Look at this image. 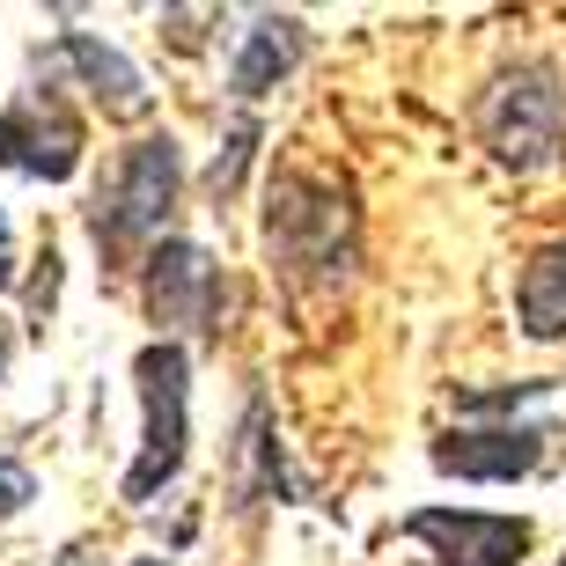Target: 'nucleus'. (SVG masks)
<instances>
[{
	"label": "nucleus",
	"mask_w": 566,
	"mask_h": 566,
	"mask_svg": "<svg viewBox=\"0 0 566 566\" xmlns=\"http://www.w3.org/2000/svg\"><path fill=\"white\" fill-rule=\"evenodd\" d=\"M177 191H185V147L169 140V133H147L133 140L111 177L96 185V207H88V235L104 243V258H126L133 243L147 235H163L169 207H177Z\"/></svg>",
	"instance_id": "nucleus-1"
},
{
	"label": "nucleus",
	"mask_w": 566,
	"mask_h": 566,
	"mask_svg": "<svg viewBox=\"0 0 566 566\" xmlns=\"http://www.w3.org/2000/svg\"><path fill=\"white\" fill-rule=\"evenodd\" d=\"M140 382V457L126 471V501L147 507L177 471H185V441H191V360L177 338H155L133 360Z\"/></svg>",
	"instance_id": "nucleus-2"
},
{
	"label": "nucleus",
	"mask_w": 566,
	"mask_h": 566,
	"mask_svg": "<svg viewBox=\"0 0 566 566\" xmlns=\"http://www.w3.org/2000/svg\"><path fill=\"white\" fill-rule=\"evenodd\" d=\"M265 251H273V273L287 280H324L338 287L346 280V258H354V213L346 199L310 177H280L273 185V221H265Z\"/></svg>",
	"instance_id": "nucleus-3"
},
{
	"label": "nucleus",
	"mask_w": 566,
	"mask_h": 566,
	"mask_svg": "<svg viewBox=\"0 0 566 566\" xmlns=\"http://www.w3.org/2000/svg\"><path fill=\"white\" fill-rule=\"evenodd\" d=\"M479 133L507 169L552 163L559 140H566V82L552 66H515V74H501L479 104Z\"/></svg>",
	"instance_id": "nucleus-4"
},
{
	"label": "nucleus",
	"mask_w": 566,
	"mask_h": 566,
	"mask_svg": "<svg viewBox=\"0 0 566 566\" xmlns=\"http://www.w3.org/2000/svg\"><path fill=\"white\" fill-rule=\"evenodd\" d=\"M0 169L15 177H38V185H66L82 169V118L52 96V88H30L0 111Z\"/></svg>",
	"instance_id": "nucleus-5"
},
{
	"label": "nucleus",
	"mask_w": 566,
	"mask_h": 566,
	"mask_svg": "<svg viewBox=\"0 0 566 566\" xmlns=\"http://www.w3.org/2000/svg\"><path fill=\"white\" fill-rule=\"evenodd\" d=\"M405 537L441 552V566H523L530 523L523 515H479V507H412Z\"/></svg>",
	"instance_id": "nucleus-6"
},
{
	"label": "nucleus",
	"mask_w": 566,
	"mask_h": 566,
	"mask_svg": "<svg viewBox=\"0 0 566 566\" xmlns=\"http://www.w3.org/2000/svg\"><path fill=\"white\" fill-rule=\"evenodd\" d=\"M213 294H221V273L213 258L185 235H163L147 251V316L155 324H185V332H213Z\"/></svg>",
	"instance_id": "nucleus-7"
},
{
	"label": "nucleus",
	"mask_w": 566,
	"mask_h": 566,
	"mask_svg": "<svg viewBox=\"0 0 566 566\" xmlns=\"http://www.w3.org/2000/svg\"><path fill=\"white\" fill-rule=\"evenodd\" d=\"M427 457H434V471H449V479L515 485L545 457V427H463V434H441Z\"/></svg>",
	"instance_id": "nucleus-8"
},
{
	"label": "nucleus",
	"mask_w": 566,
	"mask_h": 566,
	"mask_svg": "<svg viewBox=\"0 0 566 566\" xmlns=\"http://www.w3.org/2000/svg\"><path fill=\"white\" fill-rule=\"evenodd\" d=\"M44 66H66V74H82V88L111 111V118H147V82L133 74L126 52H111L104 38H88V30H66V38L52 44V60H44Z\"/></svg>",
	"instance_id": "nucleus-9"
},
{
	"label": "nucleus",
	"mask_w": 566,
	"mask_h": 566,
	"mask_svg": "<svg viewBox=\"0 0 566 566\" xmlns=\"http://www.w3.org/2000/svg\"><path fill=\"white\" fill-rule=\"evenodd\" d=\"M294 60H302V22L294 15H258L251 30H243V52H235V66H229V88L243 96V104H258L265 88H280L294 74Z\"/></svg>",
	"instance_id": "nucleus-10"
},
{
	"label": "nucleus",
	"mask_w": 566,
	"mask_h": 566,
	"mask_svg": "<svg viewBox=\"0 0 566 566\" xmlns=\"http://www.w3.org/2000/svg\"><path fill=\"white\" fill-rule=\"evenodd\" d=\"M515 316H523L530 338H566V243H545V251L523 265V280H515Z\"/></svg>",
	"instance_id": "nucleus-11"
},
{
	"label": "nucleus",
	"mask_w": 566,
	"mask_h": 566,
	"mask_svg": "<svg viewBox=\"0 0 566 566\" xmlns=\"http://www.w3.org/2000/svg\"><path fill=\"white\" fill-rule=\"evenodd\" d=\"M251 147H258V126L251 118H235V133H229V155H213V199H229L235 191V177H243V163H251Z\"/></svg>",
	"instance_id": "nucleus-12"
},
{
	"label": "nucleus",
	"mask_w": 566,
	"mask_h": 566,
	"mask_svg": "<svg viewBox=\"0 0 566 566\" xmlns=\"http://www.w3.org/2000/svg\"><path fill=\"white\" fill-rule=\"evenodd\" d=\"M30 501H38V479H30L22 463H8V457H0V523H8V515H22Z\"/></svg>",
	"instance_id": "nucleus-13"
},
{
	"label": "nucleus",
	"mask_w": 566,
	"mask_h": 566,
	"mask_svg": "<svg viewBox=\"0 0 566 566\" xmlns=\"http://www.w3.org/2000/svg\"><path fill=\"white\" fill-rule=\"evenodd\" d=\"M15 287V229H8V213H0V294Z\"/></svg>",
	"instance_id": "nucleus-14"
},
{
	"label": "nucleus",
	"mask_w": 566,
	"mask_h": 566,
	"mask_svg": "<svg viewBox=\"0 0 566 566\" xmlns=\"http://www.w3.org/2000/svg\"><path fill=\"white\" fill-rule=\"evenodd\" d=\"M0 368H8V324H0Z\"/></svg>",
	"instance_id": "nucleus-15"
},
{
	"label": "nucleus",
	"mask_w": 566,
	"mask_h": 566,
	"mask_svg": "<svg viewBox=\"0 0 566 566\" xmlns=\"http://www.w3.org/2000/svg\"><path fill=\"white\" fill-rule=\"evenodd\" d=\"M133 566H169V559H133Z\"/></svg>",
	"instance_id": "nucleus-16"
}]
</instances>
